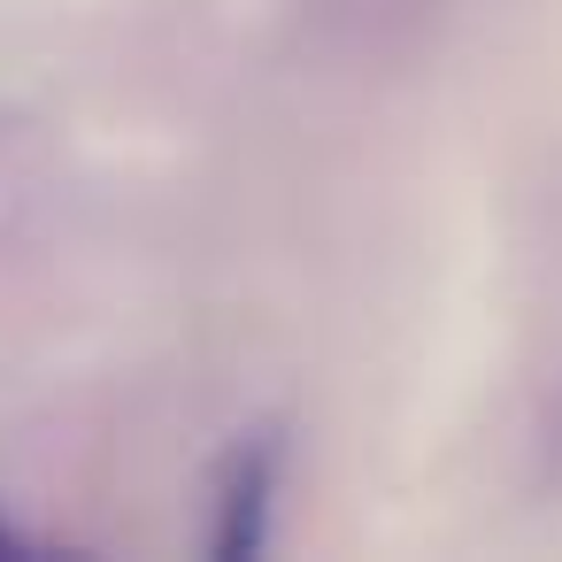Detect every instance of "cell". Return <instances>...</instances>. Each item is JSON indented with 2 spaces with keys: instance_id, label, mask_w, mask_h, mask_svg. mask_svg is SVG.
<instances>
[{
  "instance_id": "2",
  "label": "cell",
  "mask_w": 562,
  "mask_h": 562,
  "mask_svg": "<svg viewBox=\"0 0 562 562\" xmlns=\"http://www.w3.org/2000/svg\"><path fill=\"white\" fill-rule=\"evenodd\" d=\"M16 547H24V539L9 531V516H0V554H16Z\"/></svg>"
},
{
  "instance_id": "1",
  "label": "cell",
  "mask_w": 562,
  "mask_h": 562,
  "mask_svg": "<svg viewBox=\"0 0 562 562\" xmlns=\"http://www.w3.org/2000/svg\"><path fill=\"white\" fill-rule=\"evenodd\" d=\"M270 493H278V447L270 439L232 447L224 485H216V539H209L224 562H239V554H255L270 539Z\"/></svg>"
}]
</instances>
